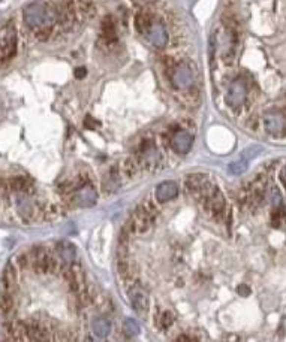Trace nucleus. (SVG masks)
<instances>
[{
	"instance_id": "nucleus-7",
	"label": "nucleus",
	"mask_w": 286,
	"mask_h": 342,
	"mask_svg": "<svg viewBox=\"0 0 286 342\" xmlns=\"http://www.w3.org/2000/svg\"><path fill=\"white\" fill-rule=\"evenodd\" d=\"M0 287H2L3 294L14 296L17 291V269L14 263H8L3 269L2 280H0Z\"/></svg>"
},
{
	"instance_id": "nucleus-11",
	"label": "nucleus",
	"mask_w": 286,
	"mask_h": 342,
	"mask_svg": "<svg viewBox=\"0 0 286 342\" xmlns=\"http://www.w3.org/2000/svg\"><path fill=\"white\" fill-rule=\"evenodd\" d=\"M192 136H190L187 132H177L172 139H171V147L175 153H180V154H184L190 150V147H192Z\"/></svg>"
},
{
	"instance_id": "nucleus-12",
	"label": "nucleus",
	"mask_w": 286,
	"mask_h": 342,
	"mask_svg": "<svg viewBox=\"0 0 286 342\" xmlns=\"http://www.w3.org/2000/svg\"><path fill=\"white\" fill-rule=\"evenodd\" d=\"M178 194V187L172 181H165L162 184H159L156 188V199L159 202H168L175 199Z\"/></svg>"
},
{
	"instance_id": "nucleus-13",
	"label": "nucleus",
	"mask_w": 286,
	"mask_h": 342,
	"mask_svg": "<svg viewBox=\"0 0 286 342\" xmlns=\"http://www.w3.org/2000/svg\"><path fill=\"white\" fill-rule=\"evenodd\" d=\"M91 332L96 335L98 338H105L111 332V324L105 318H93L91 320Z\"/></svg>"
},
{
	"instance_id": "nucleus-9",
	"label": "nucleus",
	"mask_w": 286,
	"mask_h": 342,
	"mask_svg": "<svg viewBox=\"0 0 286 342\" xmlns=\"http://www.w3.org/2000/svg\"><path fill=\"white\" fill-rule=\"evenodd\" d=\"M264 127L270 134L280 136L286 132V118L282 114L270 112L264 117Z\"/></svg>"
},
{
	"instance_id": "nucleus-10",
	"label": "nucleus",
	"mask_w": 286,
	"mask_h": 342,
	"mask_svg": "<svg viewBox=\"0 0 286 342\" xmlns=\"http://www.w3.org/2000/svg\"><path fill=\"white\" fill-rule=\"evenodd\" d=\"M74 197H75V203H77V205L87 208V207H93V205L96 203V200H98V193L94 191V188L90 187V185H83V187H80V188L75 191V196H74Z\"/></svg>"
},
{
	"instance_id": "nucleus-17",
	"label": "nucleus",
	"mask_w": 286,
	"mask_h": 342,
	"mask_svg": "<svg viewBox=\"0 0 286 342\" xmlns=\"http://www.w3.org/2000/svg\"><path fill=\"white\" fill-rule=\"evenodd\" d=\"M124 330L128 332V333H131V335H137L140 332V326H138V323L135 320L126 318L124 320Z\"/></svg>"
},
{
	"instance_id": "nucleus-3",
	"label": "nucleus",
	"mask_w": 286,
	"mask_h": 342,
	"mask_svg": "<svg viewBox=\"0 0 286 342\" xmlns=\"http://www.w3.org/2000/svg\"><path fill=\"white\" fill-rule=\"evenodd\" d=\"M17 53V33L8 26L0 30V63L11 60Z\"/></svg>"
},
{
	"instance_id": "nucleus-5",
	"label": "nucleus",
	"mask_w": 286,
	"mask_h": 342,
	"mask_svg": "<svg viewBox=\"0 0 286 342\" xmlns=\"http://www.w3.org/2000/svg\"><path fill=\"white\" fill-rule=\"evenodd\" d=\"M171 82L178 90H187L194 84V72L187 64H177L172 74H171Z\"/></svg>"
},
{
	"instance_id": "nucleus-14",
	"label": "nucleus",
	"mask_w": 286,
	"mask_h": 342,
	"mask_svg": "<svg viewBox=\"0 0 286 342\" xmlns=\"http://www.w3.org/2000/svg\"><path fill=\"white\" fill-rule=\"evenodd\" d=\"M57 251H58L60 257H61L63 260H65V262H68V263H71V262L74 260V257H75V247L71 245V244H68V242L58 244Z\"/></svg>"
},
{
	"instance_id": "nucleus-4",
	"label": "nucleus",
	"mask_w": 286,
	"mask_h": 342,
	"mask_svg": "<svg viewBox=\"0 0 286 342\" xmlns=\"http://www.w3.org/2000/svg\"><path fill=\"white\" fill-rule=\"evenodd\" d=\"M30 262L31 264H33L35 270L38 272H42V273H47V272H53L56 267H57V262L56 259L48 253L45 251L44 248H35L33 251H31L30 254Z\"/></svg>"
},
{
	"instance_id": "nucleus-16",
	"label": "nucleus",
	"mask_w": 286,
	"mask_h": 342,
	"mask_svg": "<svg viewBox=\"0 0 286 342\" xmlns=\"http://www.w3.org/2000/svg\"><path fill=\"white\" fill-rule=\"evenodd\" d=\"M228 169H229V172H231L232 175H241L243 172H246V169H247V160H246V158L237 160V161L231 163Z\"/></svg>"
},
{
	"instance_id": "nucleus-18",
	"label": "nucleus",
	"mask_w": 286,
	"mask_h": 342,
	"mask_svg": "<svg viewBox=\"0 0 286 342\" xmlns=\"http://www.w3.org/2000/svg\"><path fill=\"white\" fill-rule=\"evenodd\" d=\"M86 74H87V71L84 69V67H78L77 72H75V77H77V78H84Z\"/></svg>"
},
{
	"instance_id": "nucleus-1",
	"label": "nucleus",
	"mask_w": 286,
	"mask_h": 342,
	"mask_svg": "<svg viewBox=\"0 0 286 342\" xmlns=\"http://www.w3.org/2000/svg\"><path fill=\"white\" fill-rule=\"evenodd\" d=\"M26 26L36 33V36H50L51 30L58 24V5L48 2L31 3L24 9Z\"/></svg>"
},
{
	"instance_id": "nucleus-6",
	"label": "nucleus",
	"mask_w": 286,
	"mask_h": 342,
	"mask_svg": "<svg viewBox=\"0 0 286 342\" xmlns=\"http://www.w3.org/2000/svg\"><path fill=\"white\" fill-rule=\"evenodd\" d=\"M246 96H247V90H246V85L241 79H237L234 81L229 88H228V93H227V104L231 106V108H240L244 100H246Z\"/></svg>"
},
{
	"instance_id": "nucleus-15",
	"label": "nucleus",
	"mask_w": 286,
	"mask_h": 342,
	"mask_svg": "<svg viewBox=\"0 0 286 342\" xmlns=\"http://www.w3.org/2000/svg\"><path fill=\"white\" fill-rule=\"evenodd\" d=\"M102 36L107 41L115 39V26H114L111 18H105L104 23H102Z\"/></svg>"
},
{
	"instance_id": "nucleus-2",
	"label": "nucleus",
	"mask_w": 286,
	"mask_h": 342,
	"mask_svg": "<svg viewBox=\"0 0 286 342\" xmlns=\"http://www.w3.org/2000/svg\"><path fill=\"white\" fill-rule=\"evenodd\" d=\"M137 27L147 36L148 42L154 48H164L168 44V31L167 27L161 23L153 20L150 15L141 14L137 17Z\"/></svg>"
},
{
	"instance_id": "nucleus-8",
	"label": "nucleus",
	"mask_w": 286,
	"mask_h": 342,
	"mask_svg": "<svg viewBox=\"0 0 286 342\" xmlns=\"http://www.w3.org/2000/svg\"><path fill=\"white\" fill-rule=\"evenodd\" d=\"M129 300H131L132 308L140 316L147 314V311H148V296L140 286H134L129 290Z\"/></svg>"
}]
</instances>
